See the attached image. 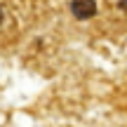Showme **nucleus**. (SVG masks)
<instances>
[{"mask_svg":"<svg viewBox=\"0 0 127 127\" xmlns=\"http://www.w3.org/2000/svg\"><path fill=\"white\" fill-rule=\"evenodd\" d=\"M0 24H2V7H0Z\"/></svg>","mask_w":127,"mask_h":127,"instance_id":"nucleus-3","label":"nucleus"},{"mask_svg":"<svg viewBox=\"0 0 127 127\" xmlns=\"http://www.w3.org/2000/svg\"><path fill=\"white\" fill-rule=\"evenodd\" d=\"M118 2H120V7H123V9H127V0H118Z\"/></svg>","mask_w":127,"mask_h":127,"instance_id":"nucleus-2","label":"nucleus"},{"mask_svg":"<svg viewBox=\"0 0 127 127\" xmlns=\"http://www.w3.org/2000/svg\"><path fill=\"white\" fill-rule=\"evenodd\" d=\"M71 14L78 21H87L96 14V0H71Z\"/></svg>","mask_w":127,"mask_h":127,"instance_id":"nucleus-1","label":"nucleus"}]
</instances>
